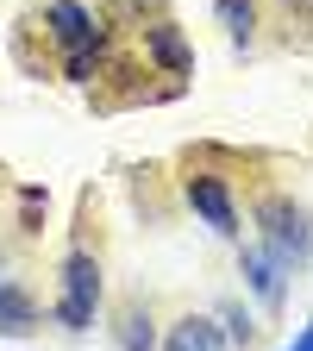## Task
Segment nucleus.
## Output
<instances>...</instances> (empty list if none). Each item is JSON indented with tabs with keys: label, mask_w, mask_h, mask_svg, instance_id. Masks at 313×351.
Wrapping results in <instances>:
<instances>
[{
	"label": "nucleus",
	"mask_w": 313,
	"mask_h": 351,
	"mask_svg": "<svg viewBox=\"0 0 313 351\" xmlns=\"http://www.w3.org/2000/svg\"><path fill=\"white\" fill-rule=\"evenodd\" d=\"M182 195H188V207L201 213V226H213L219 239H238V201H232V189H226V176L195 169Z\"/></svg>",
	"instance_id": "obj_3"
},
{
	"label": "nucleus",
	"mask_w": 313,
	"mask_h": 351,
	"mask_svg": "<svg viewBox=\"0 0 313 351\" xmlns=\"http://www.w3.org/2000/svg\"><path fill=\"white\" fill-rule=\"evenodd\" d=\"M0 282H7V276H0Z\"/></svg>",
	"instance_id": "obj_15"
},
{
	"label": "nucleus",
	"mask_w": 313,
	"mask_h": 351,
	"mask_svg": "<svg viewBox=\"0 0 313 351\" xmlns=\"http://www.w3.org/2000/svg\"><path fill=\"white\" fill-rule=\"evenodd\" d=\"M119 351H157L151 314H138V307H125V314H119Z\"/></svg>",
	"instance_id": "obj_9"
},
{
	"label": "nucleus",
	"mask_w": 313,
	"mask_h": 351,
	"mask_svg": "<svg viewBox=\"0 0 313 351\" xmlns=\"http://www.w3.org/2000/svg\"><path fill=\"white\" fill-rule=\"evenodd\" d=\"M288 351H301V345H288Z\"/></svg>",
	"instance_id": "obj_14"
},
{
	"label": "nucleus",
	"mask_w": 313,
	"mask_h": 351,
	"mask_svg": "<svg viewBox=\"0 0 313 351\" xmlns=\"http://www.w3.org/2000/svg\"><path fill=\"white\" fill-rule=\"evenodd\" d=\"M95 307H101V263H95V251H69L57 320H63L69 332H88V326H95Z\"/></svg>",
	"instance_id": "obj_1"
},
{
	"label": "nucleus",
	"mask_w": 313,
	"mask_h": 351,
	"mask_svg": "<svg viewBox=\"0 0 313 351\" xmlns=\"http://www.w3.org/2000/svg\"><path fill=\"white\" fill-rule=\"evenodd\" d=\"M301 351H313V320H307V332H301Z\"/></svg>",
	"instance_id": "obj_13"
},
{
	"label": "nucleus",
	"mask_w": 313,
	"mask_h": 351,
	"mask_svg": "<svg viewBox=\"0 0 313 351\" xmlns=\"http://www.w3.org/2000/svg\"><path fill=\"white\" fill-rule=\"evenodd\" d=\"M238 270H245V289H251V295L276 314V307H282V295H288V282H282V276H288V263H282L270 245H245Z\"/></svg>",
	"instance_id": "obj_5"
},
{
	"label": "nucleus",
	"mask_w": 313,
	"mask_h": 351,
	"mask_svg": "<svg viewBox=\"0 0 313 351\" xmlns=\"http://www.w3.org/2000/svg\"><path fill=\"white\" fill-rule=\"evenodd\" d=\"M38 326V301L19 282H0V339H25Z\"/></svg>",
	"instance_id": "obj_8"
},
{
	"label": "nucleus",
	"mask_w": 313,
	"mask_h": 351,
	"mask_svg": "<svg viewBox=\"0 0 313 351\" xmlns=\"http://www.w3.org/2000/svg\"><path fill=\"white\" fill-rule=\"evenodd\" d=\"M251 339H257V326L238 314V307H226V345H251Z\"/></svg>",
	"instance_id": "obj_12"
},
{
	"label": "nucleus",
	"mask_w": 313,
	"mask_h": 351,
	"mask_svg": "<svg viewBox=\"0 0 313 351\" xmlns=\"http://www.w3.org/2000/svg\"><path fill=\"white\" fill-rule=\"evenodd\" d=\"M44 25H51V38L63 44V51H101L107 44V25L82 7V0H57L51 13H44Z\"/></svg>",
	"instance_id": "obj_4"
},
{
	"label": "nucleus",
	"mask_w": 313,
	"mask_h": 351,
	"mask_svg": "<svg viewBox=\"0 0 313 351\" xmlns=\"http://www.w3.org/2000/svg\"><path fill=\"white\" fill-rule=\"evenodd\" d=\"M219 19H226L232 44L245 51V44H251V32H257V7H251V0H219Z\"/></svg>",
	"instance_id": "obj_10"
},
{
	"label": "nucleus",
	"mask_w": 313,
	"mask_h": 351,
	"mask_svg": "<svg viewBox=\"0 0 313 351\" xmlns=\"http://www.w3.org/2000/svg\"><path fill=\"white\" fill-rule=\"evenodd\" d=\"M263 245H270L282 263H288V270H301V263L313 257V226H307V213L295 207V201H282V195H270V201H263Z\"/></svg>",
	"instance_id": "obj_2"
},
{
	"label": "nucleus",
	"mask_w": 313,
	"mask_h": 351,
	"mask_svg": "<svg viewBox=\"0 0 313 351\" xmlns=\"http://www.w3.org/2000/svg\"><path fill=\"white\" fill-rule=\"evenodd\" d=\"M145 51L169 69V75H188L195 69V51H188V38L182 32H175L169 19H157V25H145Z\"/></svg>",
	"instance_id": "obj_6"
},
{
	"label": "nucleus",
	"mask_w": 313,
	"mask_h": 351,
	"mask_svg": "<svg viewBox=\"0 0 313 351\" xmlns=\"http://www.w3.org/2000/svg\"><path fill=\"white\" fill-rule=\"evenodd\" d=\"M101 75V51H69V82H95Z\"/></svg>",
	"instance_id": "obj_11"
},
{
	"label": "nucleus",
	"mask_w": 313,
	"mask_h": 351,
	"mask_svg": "<svg viewBox=\"0 0 313 351\" xmlns=\"http://www.w3.org/2000/svg\"><path fill=\"white\" fill-rule=\"evenodd\" d=\"M163 351H226V326L207 320V314H188V320H175Z\"/></svg>",
	"instance_id": "obj_7"
}]
</instances>
